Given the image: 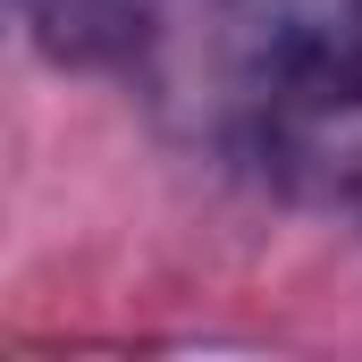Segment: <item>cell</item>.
I'll return each instance as SVG.
<instances>
[{"instance_id": "obj_1", "label": "cell", "mask_w": 362, "mask_h": 362, "mask_svg": "<svg viewBox=\"0 0 362 362\" xmlns=\"http://www.w3.org/2000/svg\"><path fill=\"white\" fill-rule=\"evenodd\" d=\"M245 135L295 194H362V0H278Z\"/></svg>"}]
</instances>
